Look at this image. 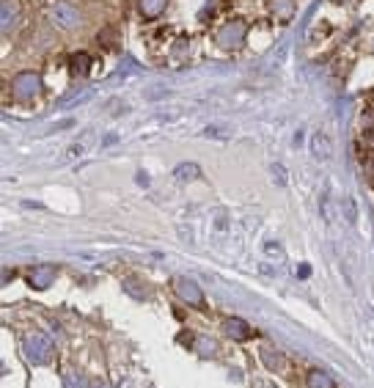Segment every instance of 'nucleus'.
<instances>
[{
    "label": "nucleus",
    "instance_id": "1",
    "mask_svg": "<svg viewBox=\"0 0 374 388\" xmlns=\"http://www.w3.org/2000/svg\"><path fill=\"white\" fill-rule=\"evenodd\" d=\"M22 350H25V358L30 361V364H36V367H41V364H47L50 358H52V342H50V336H44L41 331H33V333H28L25 339H22Z\"/></svg>",
    "mask_w": 374,
    "mask_h": 388
},
{
    "label": "nucleus",
    "instance_id": "17",
    "mask_svg": "<svg viewBox=\"0 0 374 388\" xmlns=\"http://www.w3.org/2000/svg\"><path fill=\"white\" fill-rule=\"evenodd\" d=\"M174 174H177V180H179V182H193V180H198V177H201V168L190 163V166H179Z\"/></svg>",
    "mask_w": 374,
    "mask_h": 388
},
{
    "label": "nucleus",
    "instance_id": "11",
    "mask_svg": "<svg viewBox=\"0 0 374 388\" xmlns=\"http://www.w3.org/2000/svg\"><path fill=\"white\" fill-rule=\"evenodd\" d=\"M88 72H91V55H88V52H77V55H72V75L86 77Z\"/></svg>",
    "mask_w": 374,
    "mask_h": 388
},
{
    "label": "nucleus",
    "instance_id": "2",
    "mask_svg": "<svg viewBox=\"0 0 374 388\" xmlns=\"http://www.w3.org/2000/svg\"><path fill=\"white\" fill-rule=\"evenodd\" d=\"M11 94L17 102H30L41 94V77L36 72H19L11 80Z\"/></svg>",
    "mask_w": 374,
    "mask_h": 388
},
{
    "label": "nucleus",
    "instance_id": "9",
    "mask_svg": "<svg viewBox=\"0 0 374 388\" xmlns=\"http://www.w3.org/2000/svg\"><path fill=\"white\" fill-rule=\"evenodd\" d=\"M166 6H168V0H141V17L146 22H152L166 11Z\"/></svg>",
    "mask_w": 374,
    "mask_h": 388
},
{
    "label": "nucleus",
    "instance_id": "6",
    "mask_svg": "<svg viewBox=\"0 0 374 388\" xmlns=\"http://www.w3.org/2000/svg\"><path fill=\"white\" fill-rule=\"evenodd\" d=\"M52 19H55L61 28H66V30H72V28L80 25V14H77V8H72L69 3H55V6H52Z\"/></svg>",
    "mask_w": 374,
    "mask_h": 388
},
{
    "label": "nucleus",
    "instance_id": "3",
    "mask_svg": "<svg viewBox=\"0 0 374 388\" xmlns=\"http://www.w3.org/2000/svg\"><path fill=\"white\" fill-rule=\"evenodd\" d=\"M245 36H248V25L242 19H231L217 30V44L223 50H237L245 44Z\"/></svg>",
    "mask_w": 374,
    "mask_h": 388
},
{
    "label": "nucleus",
    "instance_id": "10",
    "mask_svg": "<svg viewBox=\"0 0 374 388\" xmlns=\"http://www.w3.org/2000/svg\"><path fill=\"white\" fill-rule=\"evenodd\" d=\"M306 383H308V388H336L333 378H331L328 372H322V369H311Z\"/></svg>",
    "mask_w": 374,
    "mask_h": 388
},
{
    "label": "nucleus",
    "instance_id": "13",
    "mask_svg": "<svg viewBox=\"0 0 374 388\" xmlns=\"http://www.w3.org/2000/svg\"><path fill=\"white\" fill-rule=\"evenodd\" d=\"M121 287H124V292H127V295H132L135 300H146V298H149V289H146V287H141V281H135V278H127Z\"/></svg>",
    "mask_w": 374,
    "mask_h": 388
},
{
    "label": "nucleus",
    "instance_id": "12",
    "mask_svg": "<svg viewBox=\"0 0 374 388\" xmlns=\"http://www.w3.org/2000/svg\"><path fill=\"white\" fill-rule=\"evenodd\" d=\"M311 149H314V157H317V160H328V157H331V144H328V138H325L322 133L314 135Z\"/></svg>",
    "mask_w": 374,
    "mask_h": 388
},
{
    "label": "nucleus",
    "instance_id": "8",
    "mask_svg": "<svg viewBox=\"0 0 374 388\" xmlns=\"http://www.w3.org/2000/svg\"><path fill=\"white\" fill-rule=\"evenodd\" d=\"M226 333H228L234 342H248V339L253 336V328H250L245 320L231 317V320H226Z\"/></svg>",
    "mask_w": 374,
    "mask_h": 388
},
{
    "label": "nucleus",
    "instance_id": "14",
    "mask_svg": "<svg viewBox=\"0 0 374 388\" xmlns=\"http://www.w3.org/2000/svg\"><path fill=\"white\" fill-rule=\"evenodd\" d=\"M14 25H17V8H11V3H8V0H3V22H0L3 33H8Z\"/></svg>",
    "mask_w": 374,
    "mask_h": 388
},
{
    "label": "nucleus",
    "instance_id": "21",
    "mask_svg": "<svg viewBox=\"0 0 374 388\" xmlns=\"http://www.w3.org/2000/svg\"><path fill=\"white\" fill-rule=\"evenodd\" d=\"M372 105H374V91H372Z\"/></svg>",
    "mask_w": 374,
    "mask_h": 388
},
{
    "label": "nucleus",
    "instance_id": "5",
    "mask_svg": "<svg viewBox=\"0 0 374 388\" xmlns=\"http://www.w3.org/2000/svg\"><path fill=\"white\" fill-rule=\"evenodd\" d=\"M58 275V267L55 264H33V270L28 273V284L33 289H47Z\"/></svg>",
    "mask_w": 374,
    "mask_h": 388
},
{
    "label": "nucleus",
    "instance_id": "19",
    "mask_svg": "<svg viewBox=\"0 0 374 388\" xmlns=\"http://www.w3.org/2000/svg\"><path fill=\"white\" fill-rule=\"evenodd\" d=\"M273 180H275L278 185H286V171H284V166H273Z\"/></svg>",
    "mask_w": 374,
    "mask_h": 388
},
{
    "label": "nucleus",
    "instance_id": "18",
    "mask_svg": "<svg viewBox=\"0 0 374 388\" xmlns=\"http://www.w3.org/2000/svg\"><path fill=\"white\" fill-rule=\"evenodd\" d=\"M262 358H264V364H267L270 369H278V367L284 364V361H281V356H278V353L273 356V350H270V347H264V350H262Z\"/></svg>",
    "mask_w": 374,
    "mask_h": 388
},
{
    "label": "nucleus",
    "instance_id": "15",
    "mask_svg": "<svg viewBox=\"0 0 374 388\" xmlns=\"http://www.w3.org/2000/svg\"><path fill=\"white\" fill-rule=\"evenodd\" d=\"M63 388H88V383L77 369H66L63 372Z\"/></svg>",
    "mask_w": 374,
    "mask_h": 388
},
{
    "label": "nucleus",
    "instance_id": "4",
    "mask_svg": "<svg viewBox=\"0 0 374 388\" xmlns=\"http://www.w3.org/2000/svg\"><path fill=\"white\" fill-rule=\"evenodd\" d=\"M174 289H177V295L185 300L187 306H193V309H204V292H201V287H198L193 278H187V275L174 278Z\"/></svg>",
    "mask_w": 374,
    "mask_h": 388
},
{
    "label": "nucleus",
    "instance_id": "16",
    "mask_svg": "<svg viewBox=\"0 0 374 388\" xmlns=\"http://www.w3.org/2000/svg\"><path fill=\"white\" fill-rule=\"evenodd\" d=\"M195 350H198V356L212 358V356L217 353V345H215L212 339H206V336H198V339H195Z\"/></svg>",
    "mask_w": 374,
    "mask_h": 388
},
{
    "label": "nucleus",
    "instance_id": "7",
    "mask_svg": "<svg viewBox=\"0 0 374 388\" xmlns=\"http://www.w3.org/2000/svg\"><path fill=\"white\" fill-rule=\"evenodd\" d=\"M267 8L270 14L278 19V22H292L295 19V11H297V3L295 0H267Z\"/></svg>",
    "mask_w": 374,
    "mask_h": 388
},
{
    "label": "nucleus",
    "instance_id": "20",
    "mask_svg": "<svg viewBox=\"0 0 374 388\" xmlns=\"http://www.w3.org/2000/svg\"><path fill=\"white\" fill-rule=\"evenodd\" d=\"M94 388H108V386H105V383H97V386H94Z\"/></svg>",
    "mask_w": 374,
    "mask_h": 388
}]
</instances>
